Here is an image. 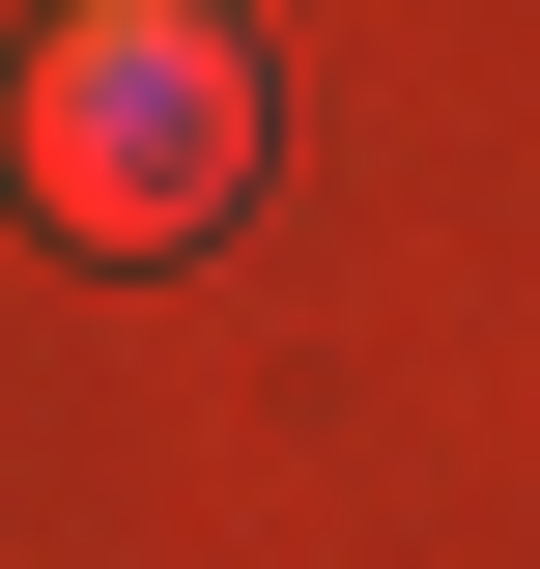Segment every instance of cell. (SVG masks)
Listing matches in <instances>:
<instances>
[{"label":"cell","instance_id":"6da1fadb","mask_svg":"<svg viewBox=\"0 0 540 569\" xmlns=\"http://www.w3.org/2000/svg\"><path fill=\"white\" fill-rule=\"evenodd\" d=\"M29 200H58L86 257H200V228L257 200V29H200V0H86L58 58H29Z\"/></svg>","mask_w":540,"mask_h":569}]
</instances>
